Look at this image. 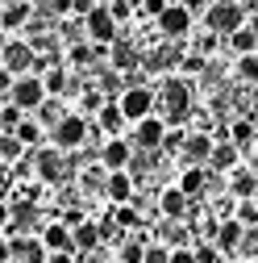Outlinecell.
<instances>
[{
  "label": "cell",
  "mask_w": 258,
  "mask_h": 263,
  "mask_svg": "<svg viewBox=\"0 0 258 263\" xmlns=\"http://www.w3.org/2000/svg\"><path fill=\"white\" fill-rule=\"evenodd\" d=\"M154 105H163V121L167 125H179L191 113V88H187V80H167L163 92L154 96Z\"/></svg>",
  "instance_id": "cell-1"
},
{
  "label": "cell",
  "mask_w": 258,
  "mask_h": 263,
  "mask_svg": "<svg viewBox=\"0 0 258 263\" xmlns=\"http://www.w3.org/2000/svg\"><path fill=\"white\" fill-rule=\"evenodd\" d=\"M117 109H121V117L125 121H142V117H150L154 113V92L146 88V84H129L125 92H121V101H117Z\"/></svg>",
  "instance_id": "cell-2"
},
{
  "label": "cell",
  "mask_w": 258,
  "mask_h": 263,
  "mask_svg": "<svg viewBox=\"0 0 258 263\" xmlns=\"http://www.w3.org/2000/svg\"><path fill=\"white\" fill-rule=\"evenodd\" d=\"M204 25H208V34H233V29L246 25V13H242V5H233V0H221V5L208 9Z\"/></svg>",
  "instance_id": "cell-3"
},
{
  "label": "cell",
  "mask_w": 258,
  "mask_h": 263,
  "mask_svg": "<svg viewBox=\"0 0 258 263\" xmlns=\"http://www.w3.org/2000/svg\"><path fill=\"white\" fill-rule=\"evenodd\" d=\"M83 29H88V38H92L96 46H113V42H117V21H113L109 5H96V9L83 17Z\"/></svg>",
  "instance_id": "cell-4"
},
{
  "label": "cell",
  "mask_w": 258,
  "mask_h": 263,
  "mask_svg": "<svg viewBox=\"0 0 258 263\" xmlns=\"http://www.w3.org/2000/svg\"><path fill=\"white\" fill-rule=\"evenodd\" d=\"M9 101L25 113V109H38L42 101H46V88H42V76H21V80H13V88H9Z\"/></svg>",
  "instance_id": "cell-5"
},
{
  "label": "cell",
  "mask_w": 258,
  "mask_h": 263,
  "mask_svg": "<svg viewBox=\"0 0 258 263\" xmlns=\"http://www.w3.org/2000/svg\"><path fill=\"white\" fill-rule=\"evenodd\" d=\"M88 142V121L79 113H67L58 125H54V151H75Z\"/></svg>",
  "instance_id": "cell-6"
},
{
  "label": "cell",
  "mask_w": 258,
  "mask_h": 263,
  "mask_svg": "<svg viewBox=\"0 0 258 263\" xmlns=\"http://www.w3.org/2000/svg\"><path fill=\"white\" fill-rule=\"evenodd\" d=\"M34 172H38V180H46V184H58L62 176H67L62 151H54V146H42V151H34Z\"/></svg>",
  "instance_id": "cell-7"
},
{
  "label": "cell",
  "mask_w": 258,
  "mask_h": 263,
  "mask_svg": "<svg viewBox=\"0 0 258 263\" xmlns=\"http://www.w3.org/2000/svg\"><path fill=\"white\" fill-rule=\"evenodd\" d=\"M0 67L9 76H29V67H34V46L29 42H9L0 50Z\"/></svg>",
  "instance_id": "cell-8"
},
{
  "label": "cell",
  "mask_w": 258,
  "mask_h": 263,
  "mask_svg": "<svg viewBox=\"0 0 258 263\" xmlns=\"http://www.w3.org/2000/svg\"><path fill=\"white\" fill-rule=\"evenodd\" d=\"M163 138H167V121L163 117H142L138 125H134V142H138V151H158L163 146Z\"/></svg>",
  "instance_id": "cell-9"
},
{
  "label": "cell",
  "mask_w": 258,
  "mask_h": 263,
  "mask_svg": "<svg viewBox=\"0 0 258 263\" xmlns=\"http://www.w3.org/2000/svg\"><path fill=\"white\" fill-rule=\"evenodd\" d=\"M154 21H158V29H163L167 38H183L187 29H191V9L187 5H167Z\"/></svg>",
  "instance_id": "cell-10"
},
{
  "label": "cell",
  "mask_w": 258,
  "mask_h": 263,
  "mask_svg": "<svg viewBox=\"0 0 258 263\" xmlns=\"http://www.w3.org/2000/svg\"><path fill=\"white\" fill-rule=\"evenodd\" d=\"M129 159H134V146H129L125 138H109V142L100 146V167H104V172H125Z\"/></svg>",
  "instance_id": "cell-11"
},
{
  "label": "cell",
  "mask_w": 258,
  "mask_h": 263,
  "mask_svg": "<svg viewBox=\"0 0 258 263\" xmlns=\"http://www.w3.org/2000/svg\"><path fill=\"white\" fill-rule=\"evenodd\" d=\"M242 238H246V226H238L233 217H225V221L217 226V238H212V242H217V251H225V255H233V251L242 247Z\"/></svg>",
  "instance_id": "cell-12"
},
{
  "label": "cell",
  "mask_w": 258,
  "mask_h": 263,
  "mask_svg": "<svg viewBox=\"0 0 258 263\" xmlns=\"http://www.w3.org/2000/svg\"><path fill=\"white\" fill-rule=\"evenodd\" d=\"M179 151L187 155L191 167H204L208 155H212V138H208V134H191V138H183V146H179Z\"/></svg>",
  "instance_id": "cell-13"
},
{
  "label": "cell",
  "mask_w": 258,
  "mask_h": 263,
  "mask_svg": "<svg viewBox=\"0 0 258 263\" xmlns=\"http://www.w3.org/2000/svg\"><path fill=\"white\" fill-rule=\"evenodd\" d=\"M42 247H46L50 255H58V251H75V247H71V230L62 226V221L46 226V230H42Z\"/></svg>",
  "instance_id": "cell-14"
},
{
  "label": "cell",
  "mask_w": 258,
  "mask_h": 263,
  "mask_svg": "<svg viewBox=\"0 0 258 263\" xmlns=\"http://www.w3.org/2000/svg\"><path fill=\"white\" fill-rule=\"evenodd\" d=\"M158 209H163L167 221H183V213H187V196H183L179 188H167L163 196H158Z\"/></svg>",
  "instance_id": "cell-15"
},
{
  "label": "cell",
  "mask_w": 258,
  "mask_h": 263,
  "mask_svg": "<svg viewBox=\"0 0 258 263\" xmlns=\"http://www.w3.org/2000/svg\"><path fill=\"white\" fill-rule=\"evenodd\" d=\"M104 192H109V201H117V205H129V196H134V180H129L125 172H109V180H104Z\"/></svg>",
  "instance_id": "cell-16"
},
{
  "label": "cell",
  "mask_w": 258,
  "mask_h": 263,
  "mask_svg": "<svg viewBox=\"0 0 258 263\" xmlns=\"http://www.w3.org/2000/svg\"><path fill=\"white\" fill-rule=\"evenodd\" d=\"M238 146L233 142H212V155H208V167L212 172H229V167H238Z\"/></svg>",
  "instance_id": "cell-17"
},
{
  "label": "cell",
  "mask_w": 258,
  "mask_h": 263,
  "mask_svg": "<svg viewBox=\"0 0 258 263\" xmlns=\"http://www.w3.org/2000/svg\"><path fill=\"white\" fill-rule=\"evenodd\" d=\"M229 192L238 196V201H254V196H258V176H254L250 167L233 172V180H229Z\"/></svg>",
  "instance_id": "cell-18"
},
{
  "label": "cell",
  "mask_w": 258,
  "mask_h": 263,
  "mask_svg": "<svg viewBox=\"0 0 258 263\" xmlns=\"http://www.w3.org/2000/svg\"><path fill=\"white\" fill-rule=\"evenodd\" d=\"M96 242H100V226H96V221H79L71 230V247L75 251H92Z\"/></svg>",
  "instance_id": "cell-19"
},
{
  "label": "cell",
  "mask_w": 258,
  "mask_h": 263,
  "mask_svg": "<svg viewBox=\"0 0 258 263\" xmlns=\"http://www.w3.org/2000/svg\"><path fill=\"white\" fill-rule=\"evenodd\" d=\"M204 184H208V172H204V167H187V172L179 176V192L187 196V201H191V196H200Z\"/></svg>",
  "instance_id": "cell-20"
},
{
  "label": "cell",
  "mask_w": 258,
  "mask_h": 263,
  "mask_svg": "<svg viewBox=\"0 0 258 263\" xmlns=\"http://www.w3.org/2000/svg\"><path fill=\"white\" fill-rule=\"evenodd\" d=\"M25 21H29V5H21V0H9V5L0 9V25H5V29H17Z\"/></svg>",
  "instance_id": "cell-21"
},
{
  "label": "cell",
  "mask_w": 258,
  "mask_h": 263,
  "mask_svg": "<svg viewBox=\"0 0 258 263\" xmlns=\"http://www.w3.org/2000/svg\"><path fill=\"white\" fill-rule=\"evenodd\" d=\"M113 67H117V71H134V67H138V54H134L129 42H113Z\"/></svg>",
  "instance_id": "cell-22"
},
{
  "label": "cell",
  "mask_w": 258,
  "mask_h": 263,
  "mask_svg": "<svg viewBox=\"0 0 258 263\" xmlns=\"http://www.w3.org/2000/svg\"><path fill=\"white\" fill-rule=\"evenodd\" d=\"M42 88H46L50 101H58V96L67 92V71H58V67H54V71H46V76H42Z\"/></svg>",
  "instance_id": "cell-23"
},
{
  "label": "cell",
  "mask_w": 258,
  "mask_h": 263,
  "mask_svg": "<svg viewBox=\"0 0 258 263\" xmlns=\"http://www.w3.org/2000/svg\"><path fill=\"white\" fill-rule=\"evenodd\" d=\"M117 259H121V263H142V259H146V242H142V238H125L121 251H117Z\"/></svg>",
  "instance_id": "cell-24"
},
{
  "label": "cell",
  "mask_w": 258,
  "mask_h": 263,
  "mask_svg": "<svg viewBox=\"0 0 258 263\" xmlns=\"http://www.w3.org/2000/svg\"><path fill=\"white\" fill-rule=\"evenodd\" d=\"M13 138H17L21 146H38V138H42V125H38V121H25V117H21V125L13 129Z\"/></svg>",
  "instance_id": "cell-25"
},
{
  "label": "cell",
  "mask_w": 258,
  "mask_h": 263,
  "mask_svg": "<svg viewBox=\"0 0 258 263\" xmlns=\"http://www.w3.org/2000/svg\"><path fill=\"white\" fill-rule=\"evenodd\" d=\"M38 117H42L38 125H58V121L67 117V113H62V105H58V101H50V96H46V101L38 105Z\"/></svg>",
  "instance_id": "cell-26"
},
{
  "label": "cell",
  "mask_w": 258,
  "mask_h": 263,
  "mask_svg": "<svg viewBox=\"0 0 258 263\" xmlns=\"http://www.w3.org/2000/svg\"><path fill=\"white\" fill-rule=\"evenodd\" d=\"M125 125V117H121V109L117 105H100V129H109V134L117 138V129Z\"/></svg>",
  "instance_id": "cell-27"
},
{
  "label": "cell",
  "mask_w": 258,
  "mask_h": 263,
  "mask_svg": "<svg viewBox=\"0 0 258 263\" xmlns=\"http://www.w3.org/2000/svg\"><path fill=\"white\" fill-rule=\"evenodd\" d=\"M113 221H117L121 230H138V226H142V213H138L134 205H117V213H113Z\"/></svg>",
  "instance_id": "cell-28"
},
{
  "label": "cell",
  "mask_w": 258,
  "mask_h": 263,
  "mask_svg": "<svg viewBox=\"0 0 258 263\" xmlns=\"http://www.w3.org/2000/svg\"><path fill=\"white\" fill-rule=\"evenodd\" d=\"M229 42H233V50H238V54H254V46H258V38L250 34L246 25H242V29H233V34H229Z\"/></svg>",
  "instance_id": "cell-29"
},
{
  "label": "cell",
  "mask_w": 258,
  "mask_h": 263,
  "mask_svg": "<svg viewBox=\"0 0 258 263\" xmlns=\"http://www.w3.org/2000/svg\"><path fill=\"white\" fill-rule=\"evenodd\" d=\"M21 151H25V146H21L13 134H0V163H5V167H9L13 159H21Z\"/></svg>",
  "instance_id": "cell-30"
},
{
  "label": "cell",
  "mask_w": 258,
  "mask_h": 263,
  "mask_svg": "<svg viewBox=\"0 0 258 263\" xmlns=\"http://www.w3.org/2000/svg\"><path fill=\"white\" fill-rule=\"evenodd\" d=\"M250 138H254V125H250V121H233V125H229V142H233L238 151L250 146Z\"/></svg>",
  "instance_id": "cell-31"
},
{
  "label": "cell",
  "mask_w": 258,
  "mask_h": 263,
  "mask_svg": "<svg viewBox=\"0 0 258 263\" xmlns=\"http://www.w3.org/2000/svg\"><path fill=\"white\" fill-rule=\"evenodd\" d=\"M238 76L258 88V54H242V59H238Z\"/></svg>",
  "instance_id": "cell-32"
},
{
  "label": "cell",
  "mask_w": 258,
  "mask_h": 263,
  "mask_svg": "<svg viewBox=\"0 0 258 263\" xmlns=\"http://www.w3.org/2000/svg\"><path fill=\"white\" fill-rule=\"evenodd\" d=\"M233 221H238V226H258V205H254V201H238Z\"/></svg>",
  "instance_id": "cell-33"
},
{
  "label": "cell",
  "mask_w": 258,
  "mask_h": 263,
  "mask_svg": "<svg viewBox=\"0 0 258 263\" xmlns=\"http://www.w3.org/2000/svg\"><path fill=\"white\" fill-rule=\"evenodd\" d=\"M109 13H113V21H129V17L138 13V5H134V0H113Z\"/></svg>",
  "instance_id": "cell-34"
},
{
  "label": "cell",
  "mask_w": 258,
  "mask_h": 263,
  "mask_svg": "<svg viewBox=\"0 0 258 263\" xmlns=\"http://www.w3.org/2000/svg\"><path fill=\"white\" fill-rule=\"evenodd\" d=\"M17 125H21V109H17V105H9V109H0V129H5V134H13Z\"/></svg>",
  "instance_id": "cell-35"
},
{
  "label": "cell",
  "mask_w": 258,
  "mask_h": 263,
  "mask_svg": "<svg viewBox=\"0 0 258 263\" xmlns=\"http://www.w3.org/2000/svg\"><path fill=\"white\" fill-rule=\"evenodd\" d=\"M142 263H171V251L158 247V242H146V259Z\"/></svg>",
  "instance_id": "cell-36"
},
{
  "label": "cell",
  "mask_w": 258,
  "mask_h": 263,
  "mask_svg": "<svg viewBox=\"0 0 258 263\" xmlns=\"http://www.w3.org/2000/svg\"><path fill=\"white\" fill-rule=\"evenodd\" d=\"M212 46H217V34H208V29H204V34H196V54H212Z\"/></svg>",
  "instance_id": "cell-37"
},
{
  "label": "cell",
  "mask_w": 258,
  "mask_h": 263,
  "mask_svg": "<svg viewBox=\"0 0 258 263\" xmlns=\"http://www.w3.org/2000/svg\"><path fill=\"white\" fill-rule=\"evenodd\" d=\"M179 67H183L187 76H196V71H204V54H187V59L179 63Z\"/></svg>",
  "instance_id": "cell-38"
},
{
  "label": "cell",
  "mask_w": 258,
  "mask_h": 263,
  "mask_svg": "<svg viewBox=\"0 0 258 263\" xmlns=\"http://www.w3.org/2000/svg\"><path fill=\"white\" fill-rule=\"evenodd\" d=\"M142 13H150V17H158V13H163L167 9V0H142V5H138Z\"/></svg>",
  "instance_id": "cell-39"
},
{
  "label": "cell",
  "mask_w": 258,
  "mask_h": 263,
  "mask_svg": "<svg viewBox=\"0 0 258 263\" xmlns=\"http://www.w3.org/2000/svg\"><path fill=\"white\" fill-rule=\"evenodd\" d=\"M96 9V0H71V13H79V17H88Z\"/></svg>",
  "instance_id": "cell-40"
},
{
  "label": "cell",
  "mask_w": 258,
  "mask_h": 263,
  "mask_svg": "<svg viewBox=\"0 0 258 263\" xmlns=\"http://www.w3.org/2000/svg\"><path fill=\"white\" fill-rule=\"evenodd\" d=\"M163 146H171V151H179V146H183V134H179V129H167V138H163Z\"/></svg>",
  "instance_id": "cell-41"
},
{
  "label": "cell",
  "mask_w": 258,
  "mask_h": 263,
  "mask_svg": "<svg viewBox=\"0 0 258 263\" xmlns=\"http://www.w3.org/2000/svg\"><path fill=\"white\" fill-rule=\"evenodd\" d=\"M171 263H196V255H191L187 247H179V251H171Z\"/></svg>",
  "instance_id": "cell-42"
},
{
  "label": "cell",
  "mask_w": 258,
  "mask_h": 263,
  "mask_svg": "<svg viewBox=\"0 0 258 263\" xmlns=\"http://www.w3.org/2000/svg\"><path fill=\"white\" fill-rule=\"evenodd\" d=\"M191 255H196V263H217V251L212 247H200V251H191Z\"/></svg>",
  "instance_id": "cell-43"
},
{
  "label": "cell",
  "mask_w": 258,
  "mask_h": 263,
  "mask_svg": "<svg viewBox=\"0 0 258 263\" xmlns=\"http://www.w3.org/2000/svg\"><path fill=\"white\" fill-rule=\"evenodd\" d=\"M42 263H75V251H58V255H50V259H42Z\"/></svg>",
  "instance_id": "cell-44"
},
{
  "label": "cell",
  "mask_w": 258,
  "mask_h": 263,
  "mask_svg": "<svg viewBox=\"0 0 258 263\" xmlns=\"http://www.w3.org/2000/svg\"><path fill=\"white\" fill-rule=\"evenodd\" d=\"M217 226H221V221H200V234H204V238H217Z\"/></svg>",
  "instance_id": "cell-45"
},
{
  "label": "cell",
  "mask_w": 258,
  "mask_h": 263,
  "mask_svg": "<svg viewBox=\"0 0 258 263\" xmlns=\"http://www.w3.org/2000/svg\"><path fill=\"white\" fill-rule=\"evenodd\" d=\"M9 88H13V76H9V71H5V67H0V96H5V92H9Z\"/></svg>",
  "instance_id": "cell-46"
},
{
  "label": "cell",
  "mask_w": 258,
  "mask_h": 263,
  "mask_svg": "<svg viewBox=\"0 0 258 263\" xmlns=\"http://www.w3.org/2000/svg\"><path fill=\"white\" fill-rule=\"evenodd\" d=\"M50 9L54 13H71V0H50Z\"/></svg>",
  "instance_id": "cell-47"
},
{
  "label": "cell",
  "mask_w": 258,
  "mask_h": 263,
  "mask_svg": "<svg viewBox=\"0 0 258 263\" xmlns=\"http://www.w3.org/2000/svg\"><path fill=\"white\" fill-rule=\"evenodd\" d=\"M0 230H9V205L0 201Z\"/></svg>",
  "instance_id": "cell-48"
},
{
  "label": "cell",
  "mask_w": 258,
  "mask_h": 263,
  "mask_svg": "<svg viewBox=\"0 0 258 263\" xmlns=\"http://www.w3.org/2000/svg\"><path fill=\"white\" fill-rule=\"evenodd\" d=\"M9 259H13V251H9V242H5V238H0V263H9Z\"/></svg>",
  "instance_id": "cell-49"
},
{
  "label": "cell",
  "mask_w": 258,
  "mask_h": 263,
  "mask_svg": "<svg viewBox=\"0 0 258 263\" xmlns=\"http://www.w3.org/2000/svg\"><path fill=\"white\" fill-rule=\"evenodd\" d=\"M246 29H250V34H254V38H258V13H254V17H250V25H246Z\"/></svg>",
  "instance_id": "cell-50"
},
{
  "label": "cell",
  "mask_w": 258,
  "mask_h": 263,
  "mask_svg": "<svg viewBox=\"0 0 258 263\" xmlns=\"http://www.w3.org/2000/svg\"><path fill=\"white\" fill-rule=\"evenodd\" d=\"M96 5H113V0H96Z\"/></svg>",
  "instance_id": "cell-51"
},
{
  "label": "cell",
  "mask_w": 258,
  "mask_h": 263,
  "mask_svg": "<svg viewBox=\"0 0 258 263\" xmlns=\"http://www.w3.org/2000/svg\"><path fill=\"white\" fill-rule=\"evenodd\" d=\"M9 263H21V259H9Z\"/></svg>",
  "instance_id": "cell-52"
},
{
  "label": "cell",
  "mask_w": 258,
  "mask_h": 263,
  "mask_svg": "<svg viewBox=\"0 0 258 263\" xmlns=\"http://www.w3.org/2000/svg\"><path fill=\"white\" fill-rule=\"evenodd\" d=\"M21 5H29V0H21Z\"/></svg>",
  "instance_id": "cell-53"
},
{
  "label": "cell",
  "mask_w": 258,
  "mask_h": 263,
  "mask_svg": "<svg viewBox=\"0 0 258 263\" xmlns=\"http://www.w3.org/2000/svg\"><path fill=\"white\" fill-rule=\"evenodd\" d=\"M254 205H258V196H254Z\"/></svg>",
  "instance_id": "cell-54"
},
{
  "label": "cell",
  "mask_w": 258,
  "mask_h": 263,
  "mask_svg": "<svg viewBox=\"0 0 258 263\" xmlns=\"http://www.w3.org/2000/svg\"><path fill=\"white\" fill-rule=\"evenodd\" d=\"M254 54H258V46H254Z\"/></svg>",
  "instance_id": "cell-55"
},
{
  "label": "cell",
  "mask_w": 258,
  "mask_h": 263,
  "mask_svg": "<svg viewBox=\"0 0 258 263\" xmlns=\"http://www.w3.org/2000/svg\"><path fill=\"white\" fill-rule=\"evenodd\" d=\"M0 50H5V46H0Z\"/></svg>",
  "instance_id": "cell-56"
}]
</instances>
